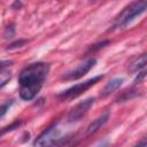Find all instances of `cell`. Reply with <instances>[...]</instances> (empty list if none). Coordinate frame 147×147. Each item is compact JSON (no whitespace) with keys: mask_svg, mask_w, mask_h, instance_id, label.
I'll return each instance as SVG.
<instances>
[{"mask_svg":"<svg viewBox=\"0 0 147 147\" xmlns=\"http://www.w3.org/2000/svg\"><path fill=\"white\" fill-rule=\"evenodd\" d=\"M49 64L45 62H33L25 65L18 75V93L24 101L33 100L40 92L48 74Z\"/></svg>","mask_w":147,"mask_h":147,"instance_id":"cell-1","label":"cell"},{"mask_svg":"<svg viewBox=\"0 0 147 147\" xmlns=\"http://www.w3.org/2000/svg\"><path fill=\"white\" fill-rule=\"evenodd\" d=\"M145 11H147V1H133L125 6L123 10L116 16L113 23V30L122 29L130 23H132L136 18L141 16Z\"/></svg>","mask_w":147,"mask_h":147,"instance_id":"cell-2","label":"cell"},{"mask_svg":"<svg viewBox=\"0 0 147 147\" xmlns=\"http://www.w3.org/2000/svg\"><path fill=\"white\" fill-rule=\"evenodd\" d=\"M103 78L102 75H99V76H94L85 82H82V83H78V84H75L72 86H70L69 88L62 91L60 94H57L59 99L61 100H71V99H75L79 95H82L84 92H86L87 90H90L92 86H94L96 83H99L101 79Z\"/></svg>","mask_w":147,"mask_h":147,"instance_id":"cell-3","label":"cell"},{"mask_svg":"<svg viewBox=\"0 0 147 147\" xmlns=\"http://www.w3.org/2000/svg\"><path fill=\"white\" fill-rule=\"evenodd\" d=\"M61 140V130L57 124H53L44 130L34 140L33 147H53Z\"/></svg>","mask_w":147,"mask_h":147,"instance_id":"cell-4","label":"cell"},{"mask_svg":"<svg viewBox=\"0 0 147 147\" xmlns=\"http://www.w3.org/2000/svg\"><path fill=\"white\" fill-rule=\"evenodd\" d=\"M94 105V98H88L85 99L80 102H78L76 106H74L68 115H67V122L68 123H77L80 119H83L86 114L88 113V110L91 109V107Z\"/></svg>","mask_w":147,"mask_h":147,"instance_id":"cell-5","label":"cell"},{"mask_svg":"<svg viewBox=\"0 0 147 147\" xmlns=\"http://www.w3.org/2000/svg\"><path fill=\"white\" fill-rule=\"evenodd\" d=\"M96 63V60L94 57H88L87 60H85L83 63L78 64L75 69H71L69 71H67L63 75V78L65 80H74V79H78L83 76H85Z\"/></svg>","mask_w":147,"mask_h":147,"instance_id":"cell-6","label":"cell"},{"mask_svg":"<svg viewBox=\"0 0 147 147\" xmlns=\"http://www.w3.org/2000/svg\"><path fill=\"white\" fill-rule=\"evenodd\" d=\"M109 117H110V111L109 110H107V111H105L103 114H101L99 117H96L92 123H90V125L86 127V136H92V134H94L95 132H98L101 127H103L105 126V124L108 122V119H109Z\"/></svg>","mask_w":147,"mask_h":147,"instance_id":"cell-7","label":"cell"},{"mask_svg":"<svg viewBox=\"0 0 147 147\" xmlns=\"http://www.w3.org/2000/svg\"><path fill=\"white\" fill-rule=\"evenodd\" d=\"M123 82H124V79H123L122 77L113 78L111 80H109V82L105 85V87H103V88H102V91H101V95H102L103 98H105V96L110 95L111 93H114L116 90H118V88L122 86Z\"/></svg>","mask_w":147,"mask_h":147,"instance_id":"cell-8","label":"cell"},{"mask_svg":"<svg viewBox=\"0 0 147 147\" xmlns=\"http://www.w3.org/2000/svg\"><path fill=\"white\" fill-rule=\"evenodd\" d=\"M147 65V52L140 54L138 57H136L130 64H129V71L130 72H138L141 71Z\"/></svg>","mask_w":147,"mask_h":147,"instance_id":"cell-9","label":"cell"},{"mask_svg":"<svg viewBox=\"0 0 147 147\" xmlns=\"http://www.w3.org/2000/svg\"><path fill=\"white\" fill-rule=\"evenodd\" d=\"M10 77H11V74H10L9 70L7 71L6 69H1V80H0V86L3 87V86L7 84V82H9Z\"/></svg>","mask_w":147,"mask_h":147,"instance_id":"cell-10","label":"cell"},{"mask_svg":"<svg viewBox=\"0 0 147 147\" xmlns=\"http://www.w3.org/2000/svg\"><path fill=\"white\" fill-rule=\"evenodd\" d=\"M14 34H15V29H14L13 24H10L7 28H5V31H3V38L5 39H10V38L14 37Z\"/></svg>","mask_w":147,"mask_h":147,"instance_id":"cell-11","label":"cell"},{"mask_svg":"<svg viewBox=\"0 0 147 147\" xmlns=\"http://www.w3.org/2000/svg\"><path fill=\"white\" fill-rule=\"evenodd\" d=\"M110 144H111L110 140L107 139V138H105V139H101V140L94 142L93 145H91L88 147H110Z\"/></svg>","mask_w":147,"mask_h":147,"instance_id":"cell-12","label":"cell"},{"mask_svg":"<svg viewBox=\"0 0 147 147\" xmlns=\"http://www.w3.org/2000/svg\"><path fill=\"white\" fill-rule=\"evenodd\" d=\"M13 105V100H10V101H7V102H5V103H2L1 105V115H0V117L1 118H3V116L6 115V113H7V110L10 108V106Z\"/></svg>","mask_w":147,"mask_h":147,"instance_id":"cell-13","label":"cell"},{"mask_svg":"<svg viewBox=\"0 0 147 147\" xmlns=\"http://www.w3.org/2000/svg\"><path fill=\"white\" fill-rule=\"evenodd\" d=\"M25 44V40H18V41H15V42H11L10 45H8L7 49H15V48H18V47H22L23 45Z\"/></svg>","mask_w":147,"mask_h":147,"instance_id":"cell-14","label":"cell"},{"mask_svg":"<svg viewBox=\"0 0 147 147\" xmlns=\"http://www.w3.org/2000/svg\"><path fill=\"white\" fill-rule=\"evenodd\" d=\"M132 147H147V137L144 140H141L139 144H137V145H134Z\"/></svg>","mask_w":147,"mask_h":147,"instance_id":"cell-15","label":"cell"}]
</instances>
